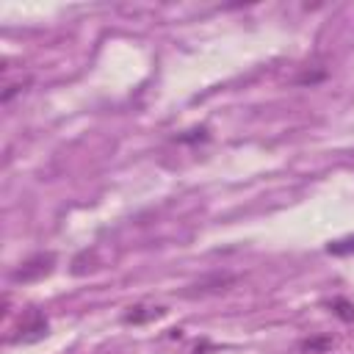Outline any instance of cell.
<instances>
[{
	"label": "cell",
	"mask_w": 354,
	"mask_h": 354,
	"mask_svg": "<svg viewBox=\"0 0 354 354\" xmlns=\"http://www.w3.org/2000/svg\"><path fill=\"white\" fill-rule=\"evenodd\" d=\"M55 268V254L53 252H39V254H30L28 260H22L14 271H11V282H36V279H44L50 277Z\"/></svg>",
	"instance_id": "obj_1"
},
{
	"label": "cell",
	"mask_w": 354,
	"mask_h": 354,
	"mask_svg": "<svg viewBox=\"0 0 354 354\" xmlns=\"http://www.w3.org/2000/svg\"><path fill=\"white\" fill-rule=\"evenodd\" d=\"M17 332H19V335H14L11 343H33V340H41V337L47 335V318H44L39 310H30V313L25 315V321L19 324Z\"/></svg>",
	"instance_id": "obj_2"
},
{
	"label": "cell",
	"mask_w": 354,
	"mask_h": 354,
	"mask_svg": "<svg viewBox=\"0 0 354 354\" xmlns=\"http://www.w3.org/2000/svg\"><path fill=\"white\" fill-rule=\"evenodd\" d=\"M163 315H166V307H160V304H133L124 310L122 321L124 324H149V321H158Z\"/></svg>",
	"instance_id": "obj_3"
},
{
	"label": "cell",
	"mask_w": 354,
	"mask_h": 354,
	"mask_svg": "<svg viewBox=\"0 0 354 354\" xmlns=\"http://www.w3.org/2000/svg\"><path fill=\"white\" fill-rule=\"evenodd\" d=\"M232 282H235V277H230V274H213V277L199 279L196 285H191L194 290H183V296H205V293H218V290H227Z\"/></svg>",
	"instance_id": "obj_4"
},
{
	"label": "cell",
	"mask_w": 354,
	"mask_h": 354,
	"mask_svg": "<svg viewBox=\"0 0 354 354\" xmlns=\"http://www.w3.org/2000/svg\"><path fill=\"white\" fill-rule=\"evenodd\" d=\"M329 307H332V313H335L340 321H346V324H351V321H354V301H348V299L337 296V299H332V301H329Z\"/></svg>",
	"instance_id": "obj_5"
},
{
	"label": "cell",
	"mask_w": 354,
	"mask_h": 354,
	"mask_svg": "<svg viewBox=\"0 0 354 354\" xmlns=\"http://www.w3.org/2000/svg\"><path fill=\"white\" fill-rule=\"evenodd\" d=\"M329 346H332V337H315V340H304V351H313V354H324Z\"/></svg>",
	"instance_id": "obj_6"
},
{
	"label": "cell",
	"mask_w": 354,
	"mask_h": 354,
	"mask_svg": "<svg viewBox=\"0 0 354 354\" xmlns=\"http://www.w3.org/2000/svg\"><path fill=\"white\" fill-rule=\"evenodd\" d=\"M326 252H329V254H348V252H354V238H346V241H332V243L326 246Z\"/></svg>",
	"instance_id": "obj_7"
}]
</instances>
